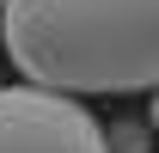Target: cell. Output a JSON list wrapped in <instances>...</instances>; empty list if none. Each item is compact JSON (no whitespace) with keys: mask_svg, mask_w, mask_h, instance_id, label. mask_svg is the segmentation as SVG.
Wrapping results in <instances>:
<instances>
[{"mask_svg":"<svg viewBox=\"0 0 159 153\" xmlns=\"http://www.w3.org/2000/svg\"><path fill=\"white\" fill-rule=\"evenodd\" d=\"M147 123H153V135H159V86H153V110H147Z\"/></svg>","mask_w":159,"mask_h":153,"instance_id":"obj_4","label":"cell"},{"mask_svg":"<svg viewBox=\"0 0 159 153\" xmlns=\"http://www.w3.org/2000/svg\"><path fill=\"white\" fill-rule=\"evenodd\" d=\"M0 49L25 86L153 92L159 86V0H6Z\"/></svg>","mask_w":159,"mask_h":153,"instance_id":"obj_1","label":"cell"},{"mask_svg":"<svg viewBox=\"0 0 159 153\" xmlns=\"http://www.w3.org/2000/svg\"><path fill=\"white\" fill-rule=\"evenodd\" d=\"M0 6H6V0H0Z\"/></svg>","mask_w":159,"mask_h":153,"instance_id":"obj_5","label":"cell"},{"mask_svg":"<svg viewBox=\"0 0 159 153\" xmlns=\"http://www.w3.org/2000/svg\"><path fill=\"white\" fill-rule=\"evenodd\" d=\"M104 153H147V135L135 123H116V129L104 135Z\"/></svg>","mask_w":159,"mask_h":153,"instance_id":"obj_3","label":"cell"},{"mask_svg":"<svg viewBox=\"0 0 159 153\" xmlns=\"http://www.w3.org/2000/svg\"><path fill=\"white\" fill-rule=\"evenodd\" d=\"M0 153H104V129L80 98L0 86Z\"/></svg>","mask_w":159,"mask_h":153,"instance_id":"obj_2","label":"cell"}]
</instances>
